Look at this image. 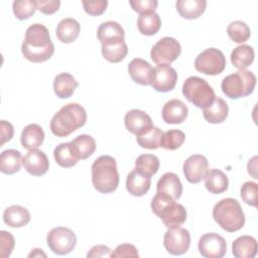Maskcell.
Returning a JSON list of instances; mask_svg holds the SVG:
<instances>
[{"instance_id":"cell-1","label":"cell","mask_w":258,"mask_h":258,"mask_svg":"<svg viewBox=\"0 0 258 258\" xmlns=\"http://www.w3.org/2000/svg\"><path fill=\"white\" fill-rule=\"evenodd\" d=\"M21 52L31 62L39 63L49 59L54 52V45L50 40L48 29L40 23L30 25L26 29Z\"/></svg>"},{"instance_id":"cell-2","label":"cell","mask_w":258,"mask_h":258,"mask_svg":"<svg viewBox=\"0 0 258 258\" xmlns=\"http://www.w3.org/2000/svg\"><path fill=\"white\" fill-rule=\"evenodd\" d=\"M87 121V113L83 106L78 103H70L61 107L50 120V131L57 137H67Z\"/></svg>"},{"instance_id":"cell-3","label":"cell","mask_w":258,"mask_h":258,"mask_svg":"<svg viewBox=\"0 0 258 258\" xmlns=\"http://www.w3.org/2000/svg\"><path fill=\"white\" fill-rule=\"evenodd\" d=\"M119 172L116 159L110 155H101L92 164V183L101 194H111L119 185Z\"/></svg>"},{"instance_id":"cell-4","label":"cell","mask_w":258,"mask_h":258,"mask_svg":"<svg viewBox=\"0 0 258 258\" xmlns=\"http://www.w3.org/2000/svg\"><path fill=\"white\" fill-rule=\"evenodd\" d=\"M213 218L225 231L233 233L243 228L245 215L240 203L232 198L218 202L213 208Z\"/></svg>"},{"instance_id":"cell-5","label":"cell","mask_w":258,"mask_h":258,"mask_svg":"<svg viewBox=\"0 0 258 258\" xmlns=\"http://www.w3.org/2000/svg\"><path fill=\"white\" fill-rule=\"evenodd\" d=\"M256 86V76L247 70H239L225 77L221 83L223 93L230 99H239L253 93Z\"/></svg>"},{"instance_id":"cell-6","label":"cell","mask_w":258,"mask_h":258,"mask_svg":"<svg viewBox=\"0 0 258 258\" xmlns=\"http://www.w3.org/2000/svg\"><path fill=\"white\" fill-rule=\"evenodd\" d=\"M182 94L188 102L201 109L210 106L216 98L215 92L208 82L197 76L188 77L184 81Z\"/></svg>"},{"instance_id":"cell-7","label":"cell","mask_w":258,"mask_h":258,"mask_svg":"<svg viewBox=\"0 0 258 258\" xmlns=\"http://www.w3.org/2000/svg\"><path fill=\"white\" fill-rule=\"evenodd\" d=\"M226 64L224 53L215 47L205 49L195 59V69L208 76L221 74L225 70Z\"/></svg>"},{"instance_id":"cell-8","label":"cell","mask_w":258,"mask_h":258,"mask_svg":"<svg viewBox=\"0 0 258 258\" xmlns=\"http://www.w3.org/2000/svg\"><path fill=\"white\" fill-rule=\"evenodd\" d=\"M46 243L54 254L66 255L75 249L77 236L73 230L67 227H55L48 232Z\"/></svg>"},{"instance_id":"cell-9","label":"cell","mask_w":258,"mask_h":258,"mask_svg":"<svg viewBox=\"0 0 258 258\" xmlns=\"http://www.w3.org/2000/svg\"><path fill=\"white\" fill-rule=\"evenodd\" d=\"M181 47L179 42L169 36L160 38L151 48V59L158 64H170L180 54Z\"/></svg>"},{"instance_id":"cell-10","label":"cell","mask_w":258,"mask_h":258,"mask_svg":"<svg viewBox=\"0 0 258 258\" xmlns=\"http://www.w3.org/2000/svg\"><path fill=\"white\" fill-rule=\"evenodd\" d=\"M163 245L169 254L182 255L190 246V234L180 226L168 228L164 233Z\"/></svg>"},{"instance_id":"cell-11","label":"cell","mask_w":258,"mask_h":258,"mask_svg":"<svg viewBox=\"0 0 258 258\" xmlns=\"http://www.w3.org/2000/svg\"><path fill=\"white\" fill-rule=\"evenodd\" d=\"M198 248L205 258H222L227 252V243L221 235L207 233L200 238Z\"/></svg>"},{"instance_id":"cell-12","label":"cell","mask_w":258,"mask_h":258,"mask_svg":"<svg viewBox=\"0 0 258 258\" xmlns=\"http://www.w3.org/2000/svg\"><path fill=\"white\" fill-rule=\"evenodd\" d=\"M177 82V73L170 64H158L153 68L151 86L161 93L169 92L174 89Z\"/></svg>"},{"instance_id":"cell-13","label":"cell","mask_w":258,"mask_h":258,"mask_svg":"<svg viewBox=\"0 0 258 258\" xmlns=\"http://www.w3.org/2000/svg\"><path fill=\"white\" fill-rule=\"evenodd\" d=\"M182 169L188 182L199 183L206 177L209 171V162L204 155L194 154L185 159Z\"/></svg>"},{"instance_id":"cell-14","label":"cell","mask_w":258,"mask_h":258,"mask_svg":"<svg viewBox=\"0 0 258 258\" xmlns=\"http://www.w3.org/2000/svg\"><path fill=\"white\" fill-rule=\"evenodd\" d=\"M124 123L126 129L136 136H140L149 131L154 125L151 117L144 111L132 109L125 114Z\"/></svg>"},{"instance_id":"cell-15","label":"cell","mask_w":258,"mask_h":258,"mask_svg":"<svg viewBox=\"0 0 258 258\" xmlns=\"http://www.w3.org/2000/svg\"><path fill=\"white\" fill-rule=\"evenodd\" d=\"M22 164L26 171L34 176H41L46 173L49 162L46 154L39 149H31L23 157Z\"/></svg>"},{"instance_id":"cell-16","label":"cell","mask_w":258,"mask_h":258,"mask_svg":"<svg viewBox=\"0 0 258 258\" xmlns=\"http://www.w3.org/2000/svg\"><path fill=\"white\" fill-rule=\"evenodd\" d=\"M128 73L131 79L142 86L151 85L153 68L143 58H133L128 64Z\"/></svg>"},{"instance_id":"cell-17","label":"cell","mask_w":258,"mask_h":258,"mask_svg":"<svg viewBox=\"0 0 258 258\" xmlns=\"http://www.w3.org/2000/svg\"><path fill=\"white\" fill-rule=\"evenodd\" d=\"M187 114L186 105L178 99L167 101L161 111L162 119L167 124H180L186 119Z\"/></svg>"},{"instance_id":"cell-18","label":"cell","mask_w":258,"mask_h":258,"mask_svg":"<svg viewBox=\"0 0 258 258\" xmlns=\"http://www.w3.org/2000/svg\"><path fill=\"white\" fill-rule=\"evenodd\" d=\"M156 192L164 195L176 201L181 197L182 184L177 174L165 172L157 181Z\"/></svg>"},{"instance_id":"cell-19","label":"cell","mask_w":258,"mask_h":258,"mask_svg":"<svg viewBox=\"0 0 258 258\" xmlns=\"http://www.w3.org/2000/svg\"><path fill=\"white\" fill-rule=\"evenodd\" d=\"M186 216L187 214L185 208L180 204H176L175 202L164 207L158 214V217L166 228L181 226L185 222Z\"/></svg>"},{"instance_id":"cell-20","label":"cell","mask_w":258,"mask_h":258,"mask_svg":"<svg viewBox=\"0 0 258 258\" xmlns=\"http://www.w3.org/2000/svg\"><path fill=\"white\" fill-rule=\"evenodd\" d=\"M151 177L134 168L126 178V188L134 197L144 196L150 188Z\"/></svg>"},{"instance_id":"cell-21","label":"cell","mask_w":258,"mask_h":258,"mask_svg":"<svg viewBox=\"0 0 258 258\" xmlns=\"http://www.w3.org/2000/svg\"><path fill=\"white\" fill-rule=\"evenodd\" d=\"M97 36L102 44H106L117 40H124L125 31L121 24L109 20L100 24L97 30Z\"/></svg>"},{"instance_id":"cell-22","label":"cell","mask_w":258,"mask_h":258,"mask_svg":"<svg viewBox=\"0 0 258 258\" xmlns=\"http://www.w3.org/2000/svg\"><path fill=\"white\" fill-rule=\"evenodd\" d=\"M3 221L11 228H21L29 223L30 214L26 208L19 205H13L5 209L3 213Z\"/></svg>"},{"instance_id":"cell-23","label":"cell","mask_w":258,"mask_h":258,"mask_svg":"<svg viewBox=\"0 0 258 258\" xmlns=\"http://www.w3.org/2000/svg\"><path fill=\"white\" fill-rule=\"evenodd\" d=\"M44 140V132L43 129L35 123L28 124L24 127L21 132L20 141L23 148L27 150L36 149L39 147Z\"/></svg>"},{"instance_id":"cell-24","label":"cell","mask_w":258,"mask_h":258,"mask_svg":"<svg viewBox=\"0 0 258 258\" xmlns=\"http://www.w3.org/2000/svg\"><path fill=\"white\" fill-rule=\"evenodd\" d=\"M79 83L73 75L69 73H60L55 76L53 80L54 94L60 99H68L73 96Z\"/></svg>"},{"instance_id":"cell-25","label":"cell","mask_w":258,"mask_h":258,"mask_svg":"<svg viewBox=\"0 0 258 258\" xmlns=\"http://www.w3.org/2000/svg\"><path fill=\"white\" fill-rule=\"evenodd\" d=\"M257 241L248 235L238 237L232 244V253L236 258H253L257 254Z\"/></svg>"},{"instance_id":"cell-26","label":"cell","mask_w":258,"mask_h":258,"mask_svg":"<svg viewBox=\"0 0 258 258\" xmlns=\"http://www.w3.org/2000/svg\"><path fill=\"white\" fill-rule=\"evenodd\" d=\"M229 114V107L224 99L216 97L213 103L207 108L203 109L204 118L212 124L222 123L226 120Z\"/></svg>"},{"instance_id":"cell-27","label":"cell","mask_w":258,"mask_h":258,"mask_svg":"<svg viewBox=\"0 0 258 258\" xmlns=\"http://www.w3.org/2000/svg\"><path fill=\"white\" fill-rule=\"evenodd\" d=\"M81 31L80 23L75 18H63L56 26V37L60 42L71 43L74 42Z\"/></svg>"},{"instance_id":"cell-28","label":"cell","mask_w":258,"mask_h":258,"mask_svg":"<svg viewBox=\"0 0 258 258\" xmlns=\"http://www.w3.org/2000/svg\"><path fill=\"white\" fill-rule=\"evenodd\" d=\"M178 14L185 19H196L206 10V0H178L175 3Z\"/></svg>"},{"instance_id":"cell-29","label":"cell","mask_w":258,"mask_h":258,"mask_svg":"<svg viewBox=\"0 0 258 258\" xmlns=\"http://www.w3.org/2000/svg\"><path fill=\"white\" fill-rule=\"evenodd\" d=\"M23 157L16 149H6L0 155V170L5 174H13L20 170Z\"/></svg>"},{"instance_id":"cell-30","label":"cell","mask_w":258,"mask_h":258,"mask_svg":"<svg viewBox=\"0 0 258 258\" xmlns=\"http://www.w3.org/2000/svg\"><path fill=\"white\" fill-rule=\"evenodd\" d=\"M205 179L207 189L214 195H219L228 189L229 179L228 176L220 169L213 168L208 171Z\"/></svg>"},{"instance_id":"cell-31","label":"cell","mask_w":258,"mask_h":258,"mask_svg":"<svg viewBox=\"0 0 258 258\" xmlns=\"http://www.w3.org/2000/svg\"><path fill=\"white\" fill-rule=\"evenodd\" d=\"M53 157L56 163L64 168L74 166L80 160L71 142L58 144L53 150Z\"/></svg>"},{"instance_id":"cell-32","label":"cell","mask_w":258,"mask_h":258,"mask_svg":"<svg viewBox=\"0 0 258 258\" xmlns=\"http://www.w3.org/2000/svg\"><path fill=\"white\" fill-rule=\"evenodd\" d=\"M254 56V49L251 45L241 44L235 47L231 52V61L235 68L245 70L253 62Z\"/></svg>"},{"instance_id":"cell-33","label":"cell","mask_w":258,"mask_h":258,"mask_svg":"<svg viewBox=\"0 0 258 258\" xmlns=\"http://www.w3.org/2000/svg\"><path fill=\"white\" fill-rule=\"evenodd\" d=\"M102 54L110 62H120L128 53V46L125 40H117L102 44Z\"/></svg>"},{"instance_id":"cell-34","label":"cell","mask_w":258,"mask_h":258,"mask_svg":"<svg viewBox=\"0 0 258 258\" xmlns=\"http://www.w3.org/2000/svg\"><path fill=\"white\" fill-rule=\"evenodd\" d=\"M137 27L143 35H153L157 33L161 27V19L156 12L143 13L138 16Z\"/></svg>"},{"instance_id":"cell-35","label":"cell","mask_w":258,"mask_h":258,"mask_svg":"<svg viewBox=\"0 0 258 258\" xmlns=\"http://www.w3.org/2000/svg\"><path fill=\"white\" fill-rule=\"evenodd\" d=\"M71 143L80 159H87L96 150V141L91 135H79Z\"/></svg>"},{"instance_id":"cell-36","label":"cell","mask_w":258,"mask_h":258,"mask_svg":"<svg viewBox=\"0 0 258 258\" xmlns=\"http://www.w3.org/2000/svg\"><path fill=\"white\" fill-rule=\"evenodd\" d=\"M227 33L230 39L236 43H243L247 41L251 35L249 26L241 20L232 21L227 27Z\"/></svg>"},{"instance_id":"cell-37","label":"cell","mask_w":258,"mask_h":258,"mask_svg":"<svg viewBox=\"0 0 258 258\" xmlns=\"http://www.w3.org/2000/svg\"><path fill=\"white\" fill-rule=\"evenodd\" d=\"M135 168L151 177L159 169V159L153 154H141L135 160Z\"/></svg>"},{"instance_id":"cell-38","label":"cell","mask_w":258,"mask_h":258,"mask_svg":"<svg viewBox=\"0 0 258 258\" xmlns=\"http://www.w3.org/2000/svg\"><path fill=\"white\" fill-rule=\"evenodd\" d=\"M162 135H163V132L161 131V129L153 126L146 133L140 136H136V140H137V143L142 148L157 149L158 147H160Z\"/></svg>"},{"instance_id":"cell-39","label":"cell","mask_w":258,"mask_h":258,"mask_svg":"<svg viewBox=\"0 0 258 258\" xmlns=\"http://www.w3.org/2000/svg\"><path fill=\"white\" fill-rule=\"evenodd\" d=\"M185 140V135L181 130L172 129L163 132L160 147L167 150H175L179 148Z\"/></svg>"},{"instance_id":"cell-40","label":"cell","mask_w":258,"mask_h":258,"mask_svg":"<svg viewBox=\"0 0 258 258\" xmlns=\"http://www.w3.org/2000/svg\"><path fill=\"white\" fill-rule=\"evenodd\" d=\"M36 9V2L33 0H18L12 4L13 13L19 20L28 19L35 13Z\"/></svg>"},{"instance_id":"cell-41","label":"cell","mask_w":258,"mask_h":258,"mask_svg":"<svg viewBox=\"0 0 258 258\" xmlns=\"http://www.w3.org/2000/svg\"><path fill=\"white\" fill-rule=\"evenodd\" d=\"M240 195L247 205L251 207H257L258 197V184L253 181H246L240 189Z\"/></svg>"},{"instance_id":"cell-42","label":"cell","mask_w":258,"mask_h":258,"mask_svg":"<svg viewBox=\"0 0 258 258\" xmlns=\"http://www.w3.org/2000/svg\"><path fill=\"white\" fill-rule=\"evenodd\" d=\"M15 240L11 233L7 231L0 232V256L2 258L9 257L14 249Z\"/></svg>"},{"instance_id":"cell-43","label":"cell","mask_w":258,"mask_h":258,"mask_svg":"<svg viewBox=\"0 0 258 258\" xmlns=\"http://www.w3.org/2000/svg\"><path fill=\"white\" fill-rule=\"evenodd\" d=\"M83 7L86 13L92 16H99L103 14L108 6L107 0L98 1H83Z\"/></svg>"},{"instance_id":"cell-44","label":"cell","mask_w":258,"mask_h":258,"mask_svg":"<svg viewBox=\"0 0 258 258\" xmlns=\"http://www.w3.org/2000/svg\"><path fill=\"white\" fill-rule=\"evenodd\" d=\"M129 4L131 5L132 9L139 14L143 13H149V12H155V9L158 5V2L156 0H131L129 1Z\"/></svg>"},{"instance_id":"cell-45","label":"cell","mask_w":258,"mask_h":258,"mask_svg":"<svg viewBox=\"0 0 258 258\" xmlns=\"http://www.w3.org/2000/svg\"><path fill=\"white\" fill-rule=\"evenodd\" d=\"M110 257H139L136 247L132 244H121L116 247V249L111 253Z\"/></svg>"},{"instance_id":"cell-46","label":"cell","mask_w":258,"mask_h":258,"mask_svg":"<svg viewBox=\"0 0 258 258\" xmlns=\"http://www.w3.org/2000/svg\"><path fill=\"white\" fill-rule=\"evenodd\" d=\"M36 2L37 9L46 15L53 14L56 12L60 6V1L58 0H38Z\"/></svg>"},{"instance_id":"cell-47","label":"cell","mask_w":258,"mask_h":258,"mask_svg":"<svg viewBox=\"0 0 258 258\" xmlns=\"http://www.w3.org/2000/svg\"><path fill=\"white\" fill-rule=\"evenodd\" d=\"M0 131H1V142L0 146H2L5 142L10 141L14 134V128L10 122L5 120L0 121Z\"/></svg>"},{"instance_id":"cell-48","label":"cell","mask_w":258,"mask_h":258,"mask_svg":"<svg viewBox=\"0 0 258 258\" xmlns=\"http://www.w3.org/2000/svg\"><path fill=\"white\" fill-rule=\"evenodd\" d=\"M111 249L106 245H97L91 248L88 252V258H96V257H110L111 256Z\"/></svg>"},{"instance_id":"cell-49","label":"cell","mask_w":258,"mask_h":258,"mask_svg":"<svg viewBox=\"0 0 258 258\" xmlns=\"http://www.w3.org/2000/svg\"><path fill=\"white\" fill-rule=\"evenodd\" d=\"M40 256L45 257L46 255H45L44 252L41 251V249H38V248L33 249V251H31V252L28 254V257H40Z\"/></svg>"}]
</instances>
